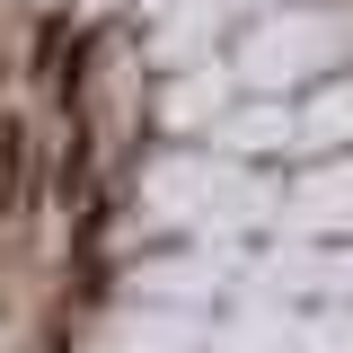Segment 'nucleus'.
I'll use <instances>...</instances> for the list:
<instances>
[{"mask_svg": "<svg viewBox=\"0 0 353 353\" xmlns=\"http://www.w3.org/2000/svg\"><path fill=\"white\" fill-rule=\"evenodd\" d=\"M345 44H353V0H283L274 18L248 27L239 71H248V88L283 97L292 80H336L345 71Z\"/></svg>", "mask_w": 353, "mask_h": 353, "instance_id": "1", "label": "nucleus"}, {"mask_svg": "<svg viewBox=\"0 0 353 353\" xmlns=\"http://www.w3.org/2000/svg\"><path fill=\"white\" fill-rule=\"evenodd\" d=\"M274 283L292 292H318V301H353V239H327V248H283L274 256Z\"/></svg>", "mask_w": 353, "mask_h": 353, "instance_id": "2", "label": "nucleus"}, {"mask_svg": "<svg viewBox=\"0 0 353 353\" xmlns=\"http://www.w3.org/2000/svg\"><path fill=\"white\" fill-rule=\"evenodd\" d=\"M292 150H353V71H336L309 106H292Z\"/></svg>", "mask_w": 353, "mask_h": 353, "instance_id": "3", "label": "nucleus"}, {"mask_svg": "<svg viewBox=\"0 0 353 353\" xmlns=\"http://www.w3.org/2000/svg\"><path fill=\"white\" fill-rule=\"evenodd\" d=\"M194 292H221V256H203V248L132 265V301H194Z\"/></svg>", "mask_w": 353, "mask_h": 353, "instance_id": "4", "label": "nucleus"}, {"mask_svg": "<svg viewBox=\"0 0 353 353\" xmlns=\"http://www.w3.org/2000/svg\"><path fill=\"white\" fill-rule=\"evenodd\" d=\"M292 212H301L309 230H353V150L327 159V168H309L301 185H292Z\"/></svg>", "mask_w": 353, "mask_h": 353, "instance_id": "5", "label": "nucleus"}, {"mask_svg": "<svg viewBox=\"0 0 353 353\" xmlns=\"http://www.w3.org/2000/svg\"><path fill=\"white\" fill-rule=\"evenodd\" d=\"M221 150H292V106L283 97H256L248 115L221 124Z\"/></svg>", "mask_w": 353, "mask_h": 353, "instance_id": "6", "label": "nucleus"}]
</instances>
